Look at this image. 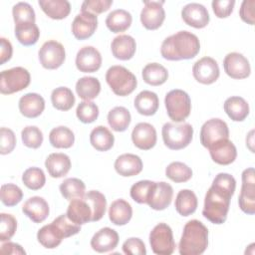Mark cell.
<instances>
[{"label": "cell", "instance_id": "cell-31", "mask_svg": "<svg viewBox=\"0 0 255 255\" xmlns=\"http://www.w3.org/2000/svg\"><path fill=\"white\" fill-rule=\"evenodd\" d=\"M224 111L234 122H242L249 115V105L241 97L233 96L224 102Z\"/></svg>", "mask_w": 255, "mask_h": 255}, {"label": "cell", "instance_id": "cell-52", "mask_svg": "<svg viewBox=\"0 0 255 255\" xmlns=\"http://www.w3.org/2000/svg\"><path fill=\"white\" fill-rule=\"evenodd\" d=\"M53 223H55L60 228V230L63 232L65 238L76 235L81 231V225L76 224L75 222L70 220L68 218L67 214H62V215L58 216L56 219L53 220Z\"/></svg>", "mask_w": 255, "mask_h": 255}, {"label": "cell", "instance_id": "cell-27", "mask_svg": "<svg viewBox=\"0 0 255 255\" xmlns=\"http://www.w3.org/2000/svg\"><path fill=\"white\" fill-rule=\"evenodd\" d=\"M48 173L54 178H60L69 172L71 168L70 157L62 152H54L48 155L45 161Z\"/></svg>", "mask_w": 255, "mask_h": 255}, {"label": "cell", "instance_id": "cell-42", "mask_svg": "<svg viewBox=\"0 0 255 255\" xmlns=\"http://www.w3.org/2000/svg\"><path fill=\"white\" fill-rule=\"evenodd\" d=\"M60 191L64 198L67 200L83 198L86 194V185L83 180L76 177H70L66 178L60 184Z\"/></svg>", "mask_w": 255, "mask_h": 255}, {"label": "cell", "instance_id": "cell-15", "mask_svg": "<svg viewBox=\"0 0 255 255\" xmlns=\"http://www.w3.org/2000/svg\"><path fill=\"white\" fill-rule=\"evenodd\" d=\"M173 189L167 182H154L146 204L153 210H164L167 208L172 200Z\"/></svg>", "mask_w": 255, "mask_h": 255}, {"label": "cell", "instance_id": "cell-44", "mask_svg": "<svg viewBox=\"0 0 255 255\" xmlns=\"http://www.w3.org/2000/svg\"><path fill=\"white\" fill-rule=\"evenodd\" d=\"M165 175L176 183L186 182L192 177V170L183 162L173 161L165 168Z\"/></svg>", "mask_w": 255, "mask_h": 255}, {"label": "cell", "instance_id": "cell-32", "mask_svg": "<svg viewBox=\"0 0 255 255\" xmlns=\"http://www.w3.org/2000/svg\"><path fill=\"white\" fill-rule=\"evenodd\" d=\"M43 12L51 19L61 20L71 12V4L67 0H39Z\"/></svg>", "mask_w": 255, "mask_h": 255}, {"label": "cell", "instance_id": "cell-33", "mask_svg": "<svg viewBox=\"0 0 255 255\" xmlns=\"http://www.w3.org/2000/svg\"><path fill=\"white\" fill-rule=\"evenodd\" d=\"M131 22V14L125 9H116L112 11L106 18V25L113 33L125 32L130 27Z\"/></svg>", "mask_w": 255, "mask_h": 255}, {"label": "cell", "instance_id": "cell-24", "mask_svg": "<svg viewBox=\"0 0 255 255\" xmlns=\"http://www.w3.org/2000/svg\"><path fill=\"white\" fill-rule=\"evenodd\" d=\"M66 214L76 224L83 225L92 221L93 211L88 201L83 197L70 200Z\"/></svg>", "mask_w": 255, "mask_h": 255}, {"label": "cell", "instance_id": "cell-47", "mask_svg": "<svg viewBox=\"0 0 255 255\" xmlns=\"http://www.w3.org/2000/svg\"><path fill=\"white\" fill-rule=\"evenodd\" d=\"M23 198L21 188L13 183H6L1 186V201L6 206H15Z\"/></svg>", "mask_w": 255, "mask_h": 255}, {"label": "cell", "instance_id": "cell-35", "mask_svg": "<svg viewBox=\"0 0 255 255\" xmlns=\"http://www.w3.org/2000/svg\"><path fill=\"white\" fill-rule=\"evenodd\" d=\"M90 142L97 150L107 151L113 147L115 136L108 128L98 126L90 133Z\"/></svg>", "mask_w": 255, "mask_h": 255}, {"label": "cell", "instance_id": "cell-23", "mask_svg": "<svg viewBox=\"0 0 255 255\" xmlns=\"http://www.w3.org/2000/svg\"><path fill=\"white\" fill-rule=\"evenodd\" d=\"M20 113L29 119L39 117L45 109V100L37 93H28L19 100Z\"/></svg>", "mask_w": 255, "mask_h": 255}, {"label": "cell", "instance_id": "cell-26", "mask_svg": "<svg viewBox=\"0 0 255 255\" xmlns=\"http://www.w3.org/2000/svg\"><path fill=\"white\" fill-rule=\"evenodd\" d=\"M142 160L136 154L124 153L115 161V169L122 176L137 175L142 170Z\"/></svg>", "mask_w": 255, "mask_h": 255}, {"label": "cell", "instance_id": "cell-57", "mask_svg": "<svg viewBox=\"0 0 255 255\" xmlns=\"http://www.w3.org/2000/svg\"><path fill=\"white\" fill-rule=\"evenodd\" d=\"M254 6L255 0H244L239 10L241 20L249 25H254Z\"/></svg>", "mask_w": 255, "mask_h": 255}, {"label": "cell", "instance_id": "cell-10", "mask_svg": "<svg viewBox=\"0 0 255 255\" xmlns=\"http://www.w3.org/2000/svg\"><path fill=\"white\" fill-rule=\"evenodd\" d=\"M38 55L42 67L48 70L58 69L66 59L64 46L55 40L45 42L40 48Z\"/></svg>", "mask_w": 255, "mask_h": 255}, {"label": "cell", "instance_id": "cell-12", "mask_svg": "<svg viewBox=\"0 0 255 255\" xmlns=\"http://www.w3.org/2000/svg\"><path fill=\"white\" fill-rule=\"evenodd\" d=\"M144 6L140 12V22L147 30L158 29L164 19L165 12L162 7L163 1H143Z\"/></svg>", "mask_w": 255, "mask_h": 255}, {"label": "cell", "instance_id": "cell-7", "mask_svg": "<svg viewBox=\"0 0 255 255\" xmlns=\"http://www.w3.org/2000/svg\"><path fill=\"white\" fill-rule=\"evenodd\" d=\"M30 82V73L23 67L4 70L0 75V92L3 95H11L26 89Z\"/></svg>", "mask_w": 255, "mask_h": 255}, {"label": "cell", "instance_id": "cell-39", "mask_svg": "<svg viewBox=\"0 0 255 255\" xmlns=\"http://www.w3.org/2000/svg\"><path fill=\"white\" fill-rule=\"evenodd\" d=\"M131 121L129 111L125 107H115L108 114V123L115 131H125Z\"/></svg>", "mask_w": 255, "mask_h": 255}, {"label": "cell", "instance_id": "cell-55", "mask_svg": "<svg viewBox=\"0 0 255 255\" xmlns=\"http://www.w3.org/2000/svg\"><path fill=\"white\" fill-rule=\"evenodd\" d=\"M123 251L128 255H145L146 249L143 241L137 237H130L123 244Z\"/></svg>", "mask_w": 255, "mask_h": 255}, {"label": "cell", "instance_id": "cell-2", "mask_svg": "<svg viewBox=\"0 0 255 255\" xmlns=\"http://www.w3.org/2000/svg\"><path fill=\"white\" fill-rule=\"evenodd\" d=\"M199 51V39L188 31H179L165 38L160 47L161 56L168 61L189 60L194 58Z\"/></svg>", "mask_w": 255, "mask_h": 255}, {"label": "cell", "instance_id": "cell-40", "mask_svg": "<svg viewBox=\"0 0 255 255\" xmlns=\"http://www.w3.org/2000/svg\"><path fill=\"white\" fill-rule=\"evenodd\" d=\"M49 141L56 148H69L74 144V132L67 127L54 128L49 133Z\"/></svg>", "mask_w": 255, "mask_h": 255}, {"label": "cell", "instance_id": "cell-9", "mask_svg": "<svg viewBox=\"0 0 255 255\" xmlns=\"http://www.w3.org/2000/svg\"><path fill=\"white\" fill-rule=\"evenodd\" d=\"M240 209L249 215L255 213V172L248 167L242 172V186L238 197Z\"/></svg>", "mask_w": 255, "mask_h": 255}, {"label": "cell", "instance_id": "cell-43", "mask_svg": "<svg viewBox=\"0 0 255 255\" xmlns=\"http://www.w3.org/2000/svg\"><path fill=\"white\" fill-rule=\"evenodd\" d=\"M84 198L88 201L92 208V221H99L102 219L107 208V199L105 195L98 190H91L85 194Z\"/></svg>", "mask_w": 255, "mask_h": 255}, {"label": "cell", "instance_id": "cell-13", "mask_svg": "<svg viewBox=\"0 0 255 255\" xmlns=\"http://www.w3.org/2000/svg\"><path fill=\"white\" fill-rule=\"evenodd\" d=\"M192 74L197 82L203 85H210L217 81L220 71L217 62L213 58L203 57L193 65Z\"/></svg>", "mask_w": 255, "mask_h": 255}, {"label": "cell", "instance_id": "cell-17", "mask_svg": "<svg viewBox=\"0 0 255 255\" xmlns=\"http://www.w3.org/2000/svg\"><path fill=\"white\" fill-rule=\"evenodd\" d=\"M181 18L188 26L196 29L204 28L209 23L207 9L199 3H188L181 10Z\"/></svg>", "mask_w": 255, "mask_h": 255}, {"label": "cell", "instance_id": "cell-37", "mask_svg": "<svg viewBox=\"0 0 255 255\" xmlns=\"http://www.w3.org/2000/svg\"><path fill=\"white\" fill-rule=\"evenodd\" d=\"M15 37L24 46H31L38 42L40 30L35 23L25 22L15 25Z\"/></svg>", "mask_w": 255, "mask_h": 255}, {"label": "cell", "instance_id": "cell-20", "mask_svg": "<svg viewBox=\"0 0 255 255\" xmlns=\"http://www.w3.org/2000/svg\"><path fill=\"white\" fill-rule=\"evenodd\" d=\"M156 130L148 123H138L132 129L131 140L133 144L142 150L152 148L156 143Z\"/></svg>", "mask_w": 255, "mask_h": 255}, {"label": "cell", "instance_id": "cell-34", "mask_svg": "<svg viewBox=\"0 0 255 255\" xmlns=\"http://www.w3.org/2000/svg\"><path fill=\"white\" fill-rule=\"evenodd\" d=\"M198 200L195 193L190 189H181L175 198L174 207L181 216H189L195 212Z\"/></svg>", "mask_w": 255, "mask_h": 255}, {"label": "cell", "instance_id": "cell-3", "mask_svg": "<svg viewBox=\"0 0 255 255\" xmlns=\"http://www.w3.org/2000/svg\"><path fill=\"white\" fill-rule=\"evenodd\" d=\"M208 246V229L199 220H189L183 227L178 244L180 255H200Z\"/></svg>", "mask_w": 255, "mask_h": 255}, {"label": "cell", "instance_id": "cell-59", "mask_svg": "<svg viewBox=\"0 0 255 255\" xmlns=\"http://www.w3.org/2000/svg\"><path fill=\"white\" fill-rule=\"evenodd\" d=\"M1 254H13V255H22V254H26V251L22 248L21 245L14 243V242H6L3 243L1 245V249H0Z\"/></svg>", "mask_w": 255, "mask_h": 255}, {"label": "cell", "instance_id": "cell-14", "mask_svg": "<svg viewBox=\"0 0 255 255\" xmlns=\"http://www.w3.org/2000/svg\"><path fill=\"white\" fill-rule=\"evenodd\" d=\"M225 73L232 79L240 80L249 77L251 73L250 63L242 54L237 52L229 53L223 60Z\"/></svg>", "mask_w": 255, "mask_h": 255}, {"label": "cell", "instance_id": "cell-22", "mask_svg": "<svg viewBox=\"0 0 255 255\" xmlns=\"http://www.w3.org/2000/svg\"><path fill=\"white\" fill-rule=\"evenodd\" d=\"M22 211L33 222L41 223L48 217L50 209L48 202L43 197L32 196L25 201Z\"/></svg>", "mask_w": 255, "mask_h": 255}, {"label": "cell", "instance_id": "cell-51", "mask_svg": "<svg viewBox=\"0 0 255 255\" xmlns=\"http://www.w3.org/2000/svg\"><path fill=\"white\" fill-rule=\"evenodd\" d=\"M0 241L5 242L10 240L16 232L17 221L11 214L1 213L0 214Z\"/></svg>", "mask_w": 255, "mask_h": 255}, {"label": "cell", "instance_id": "cell-21", "mask_svg": "<svg viewBox=\"0 0 255 255\" xmlns=\"http://www.w3.org/2000/svg\"><path fill=\"white\" fill-rule=\"evenodd\" d=\"M119 243V234L110 227L101 228L91 239V247L99 253H106L114 250Z\"/></svg>", "mask_w": 255, "mask_h": 255}, {"label": "cell", "instance_id": "cell-54", "mask_svg": "<svg viewBox=\"0 0 255 255\" xmlns=\"http://www.w3.org/2000/svg\"><path fill=\"white\" fill-rule=\"evenodd\" d=\"M112 5L113 0H86L82 3L81 11L97 15L108 11Z\"/></svg>", "mask_w": 255, "mask_h": 255}, {"label": "cell", "instance_id": "cell-46", "mask_svg": "<svg viewBox=\"0 0 255 255\" xmlns=\"http://www.w3.org/2000/svg\"><path fill=\"white\" fill-rule=\"evenodd\" d=\"M76 115L80 122L84 124H91L98 119L99 108L94 102L83 101L78 105Z\"/></svg>", "mask_w": 255, "mask_h": 255}, {"label": "cell", "instance_id": "cell-38", "mask_svg": "<svg viewBox=\"0 0 255 255\" xmlns=\"http://www.w3.org/2000/svg\"><path fill=\"white\" fill-rule=\"evenodd\" d=\"M141 76L146 84L150 86H160L166 82L168 72L158 63H149L142 69Z\"/></svg>", "mask_w": 255, "mask_h": 255}, {"label": "cell", "instance_id": "cell-6", "mask_svg": "<svg viewBox=\"0 0 255 255\" xmlns=\"http://www.w3.org/2000/svg\"><path fill=\"white\" fill-rule=\"evenodd\" d=\"M164 105L169 119L175 123L183 122L190 115V97L182 90L174 89L168 92L164 98Z\"/></svg>", "mask_w": 255, "mask_h": 255}, {"label": "cell", "instance_id": "cell-5", "mask_svg": "<svg viewBox=\"0 0 255 255\" xmlns=\"http://www.w3.org/2000/svg\"><path fill=\"white\" fill-rule=\"evenodd\" d=\"M164 144L172 150L186 147L192 140L193 128L190 124L165 123L161 129Z\"/></svg>", "mask_w": 255, "mask_h": 255}, {"label": "cell", "instance_id": "cell-58", "mask_svg": "<svg viewBox=\"0 0 255 255\" xmlns=\"http://www.w3.org/2000/svg\"><path fill=\"white\" fill-rule=\"evenodd\" d=\"M13 48L9 40L2 37L0 38V65L5 64L12 57Z\"/></svg>", "mask_w": 255, "mask_h": 255}, {"label": "cell", "instance_id": "cell-56", "mask_svg": "<svg viewBox=\"0 0 255 255\" xmlns=\"http://www.w3.org/2000/svg\"><path fill=\"white\" fill-rule=\"evenodd\" d=\"M212 10L216 17L218 18H227L231 15L235 1L234 0H213Z\"/></svg>", "mask_w": 255, "mask_h": 255}, {"label": "cell", "instance_id": "cell-49", "mask_svg": "<svg viewBox=\"0 0 255 255\" xmlns=\"http://www.w3.org/2000/svg\"><path fill=\"white\" fill-rule=\"evenodd\" d=\"M22 142L30 148H38L43 142V133L41 129L35 126H28L21 131Z\"/></svg>", "mask_w": 255, "mask_h": 255}, {"label": "cell", "instance_id": "cell-16", "mask_svg": "<svg viewBox=\"0 0 255 255\" xmlns=\"http://www.w3.org/2000/svg\"><path fill=\"white\" fill-rule=\"evenodd\" d=\"M102 65L101 53L93 46L81 48L76 56V67L83 73L97 72Z\"/></svg>", "mask_w": 255, "mask_h": 255}, {"label": "cell", "instance_id": "cell-28", "mask_svg": "<svg viewBox=\"0 0 255 255\" xmlns=\"http://www.w3.org/2000/svg\"><path fill=\"white\" fill-rule=\"evenodd\" d=\"M64 238L65 236L63 232L53 222L44 225L39 229L37 233V239L39 243L47 249H54L58 247Z\"/></svg>", "mask_w": 255, "mask_h": 255}, {"label": "cell", "instance_id": "cell-60", "mask_svg": "<svg viewBox=\"0 0 255 255\" xmlns=\"http://www.w3.org/2000/svg\"><path fill=\"white\" fill-rule=\"evenodd\" d=\"M254 130L252 129V130H250V132L248 133V135H247V137H246V145L248 146V148L250 149V151L251 152H254V147H253V145H254Z\"/></svg>", "mask_w": 255, "mask_h": 255}, {"label": "cell", "instance_id": "cell-45", "mask_svg": "<svg viewBox=\"0 0 255 255\" xmlns=\"http://www.w3.org/2000/svg\"><path fill=\"white\" fill-rule=\"evenodd\" d=\"M22 181L31 190H38L45 185L46 176L39 167H29L22 174Z\"/></svg>", "mask_w": 255, "mask_h": 255}, {"label": "cell", "instance_id": "cell-18", "mask_svg": "<svg viewBox=\"0 0 255 255\" xmlns=\"http://www.w3.org/2000/svg\"><path fill=\"white\" fill-rule=\"evenodd\" d=\"M98 27V16L89 13L81 12L78 14L72 23V33L78 40L90 38Z\"/></svg>", "mask_w": 255, "mask_h": 255}, {"label": "cell", "instance_id": "cell-29", "mask_svg": "<svg viewBox=\"0 0 255 255\" xmlns=\"http://www.w3.org/2000/svg\"><path fill=\"white\" fill-rule=\"evenodd\" d=\"M132 216V208L125 199H117L109 207V218L115 225H126Z\"/></svg>", "mask_w": 255, "mask_h": 255}, {"label": "cell", "instance_id": "cell-25", "mask_svg": "<svg viewBox=\"0 0 255 255\" xmlns=\"http://www.w3.org/2000/svg\"><path fill=\"white\" fill-rule=\"evenodd\" d=\"M111 49L113 56L122 61H128L131 59L136 50L135 40L129 35H119L112 41Z\"/></svg>", "mask_w": 255, "mask_h": 255}, {"label": "cell", "instance_id": "cell-53", "mask_svg": "<svg viewBox=\"0 0 255 255\" xmlns=\"http://www.w3.org/2000/svg\"><path fill=\"white\" fill-rule=\"evenodd\" d=\"M16 136L12 129L1 128L0 129V153L8 154L15 148Z\"/></svg>", "mask_w": 255, "mask_h": 255}, {"label": "cell", "instance_id": "cell-1", "mask_svg": "<svg viewBox=\"0 0 255 255\" xmlns=\"http://www.w3.org/2000/svg\"><path fill=\"white\" fill-rule=\"evenodd\" d=\"M235 188L236 180L231 174L218 173L205 194L202 215L211 223H224Z\"/></svg>", "mask_w": 255, "mask_h": 255}, {"label": "cell", "instance_id": "cell-36", "mask_svg": "<svg viewBox=\"0 0 255 255\" xmlns=\"http://www.w3.org/2000/svg\"><path fill=\"white\" fill-rule=\"evenodd\" d=\"M77 95L84 101L97 98L101 92V83L95 77H83L76 83Z\"/></svg>", "mask_w": 255, "mask_h": 255}, {"label": "cell", "instance_id": "cell-48", "mask_svg": "<svg viewBox=\"0 0 255 255\" xmlns=\"http://www.w3.org/2000/svg\"><path fill=\"white\" fill-rule=\"evenodd\" d=\"M12 15L15 25L25 22L35 23L36 20L34 9L27 2H18L15 4L12 8Z\"/></svg>", "mask_w": 255, "mask_h": 255}, {"label": "cell", "instance_id": "cell-50", "mask_svg": "<svg viewBox=\"0 0 255 255\" xmlns=\"http://www.w3.org/2000/svg\"><path fill=\"white\" fill-rule=\"evenodd\" d=\"M154 181L139 180L130 187V197L139 204H146Z\"/></svg>", "mask_w": 255, "mask_h": 255}, {"label": "cell", "instance_id": "cell-4", "mask_svg": "<svg viewBox=\"0 0 255 255\" xmlns=\"http://www.w3.org/2000/svg\"><path fill=\"white\" fill-rule=\"evenodd\" d=\"M106 81L114 94L125 97L131 94L137 85L135 76L123 66H112L106 73Z\"/></svg>", "mask_w": 255, "mask_h": 255}, {"label": "cell", "instance_id": "cell-30", "mask_svg": "<svg viewBox=\"0 0 255 255\" xmlns=\"http://www.w3.org/2000/svg\"><path fill=\"white\" fill-rule=\"evenodd\" d=\"M134 108L142 116H153L159 106L158 97L151 91H141L134 99Z\"/></svg>", "mask_w": 255, "mask_h": 255}, {"label": "cell", "instance_id": "cell-11", "mask_svg": "<svg viewBox=\"0 0 255 255\" xmlns=\"http://www.w3.org/2000/svg\"><path fill=\"white\" fill-rule=\"evenodd\" d=\"M229 138V128L227 124L220 119H210L205 122L200 129V142L208 148L214 142Z\"/></svg>", "mask_w": 255, "mask_h": 255}, {"label": "cell", "instance_id": "cell-41", "mask_svg": "<svg viewBox=\"0 0 255 255\" xmlns=\"http://www.w3.org/2000/svg\"><path fill=\"white\" fill-rule=\"evenodd\" d=\"M52 105L56 110L69 111L75 105V96L73 92L67 87H59L53 90L51 94Z\"/></svg>", "mask_w": 255, "mask_h": 255}, {"label": "cell", "instance_id": "cell-8", "mask_svg": "<svg viewBox=\"0 0 255 255\" xmlns=\"http://www.w3.org/2000/svg\"><path fill=\"white\" fill-rule=\"evenodd\" d=\"M151 250L157 255H170L175 249L171 228L166 223H158L149 233Z\"/></svg>", "mask_w": 255, "mask_h": 255}, {"label": "cell", "instance_id": "cell-19", "mask_svg": "<svg viewBox=\"0 0 255 255\" xmlns=\"http://www.w3.org/2000/svg\"><path fill=\"white\" fill-rule=\"evenodd\" d=\"M212 160L221 165L232 163L237 156V149L229 138L220 139L208 147Z\"/></svg>", "mask_w": 255, "mask_h": 255}]
</instances>
